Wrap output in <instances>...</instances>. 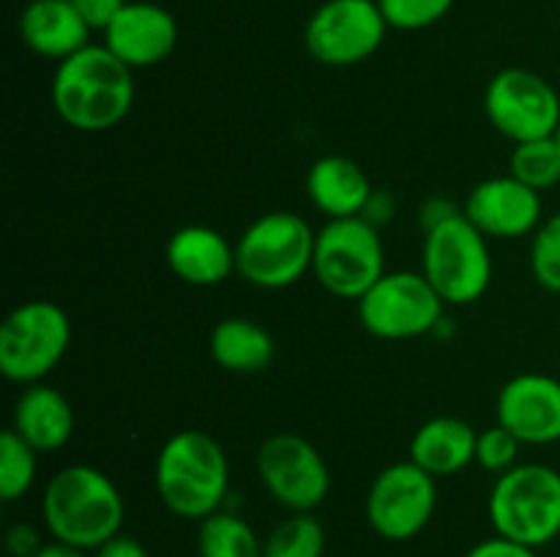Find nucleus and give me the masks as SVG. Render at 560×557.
I'll list each match as a JSON object with an SVG mask.
<instances>
[{
  "mask_svg": "<svg viewBox=\"0 0 560 557\" xmlns=\"http://www.w3.org/2000/svg\"><path fill=\"white\" fill-rule=\"evenodd\" d=\"M135 104V76L104 44H88L60 60L52 76V107L74 131L98 134L124 123Z\"/></svg>",
  "mask_w": 560,
  "mask_h": 557,
  "instance_id": "obj_1",
  "label": "nucleus"
},
{
  "mask_svg": "<svg viewBox=\"0 0 560 557\" xmlns=\"http://www.w3.org/2000/svg\"><path fill=\"white\" fill-rule=\"evenodd\" d=\"M42 517L52 541L96 552L124 528V497L118 486L91 464H71L49 478Z\"/></svg>",
  "mask_w": 560,
  "mask_h": 557,
  "instance_id": "obj_2",
  "label": "nucleus"
},
{
  "mask_svg": "<svg viewBox=\"0 0 560 557\" xmlns=\"http://www.w3.org/2000/svg\"><path fill=\"white\" fill-rule=\"evenodd\" d=\"M153 484L170 513L202 522L222 511L228 497L230 464L224 448L208 431H175L159 451Z\"/></svg>",
  "mask_w": 560,
  "mask_h": 557,
  "instance_id": "obj_3",
  "label": "nucleus"
},
{
  "mask_svg": "<svg viewBox=\"0 0 560 557\" xmlns=\"http://www.w3.org/2000/svg\"><path fill=\"white\" fill-rule=\"evenodd\" d=\"M487 508L495 535L541 549L560 535V473L550 464H514L498 475Z\"/></svg>",
  "mask_w": 560,
  "mask_h": 557,
  "instance_id": "obj_4",
  "label": "nucleus"
},
{
  "mask_svg": "<svg viewBox=\"0 0 560 557\" xmlns=\"http://www.w3.org/2000/svg\"><path fill=\"white\" fill-rule=\"evenodd\" d=\"M315 235L299 213H262L235 244V271L260 289L290 287L312 271Z\"/></svg>",
  "mask_w": 560,
  "mask_h": 557,
  "instance_id": "obj_5",
  "label": "nucleus"
},
{
  "mask_svg": "<svg viewBox=\"0 0 560 557\" xmlns=\"http://www.w3.org/2000/svg\"><path fill=\"white\" fill-rule=\"evenodd\" d=\"M427 282L443 304L468 306L487 293L492 282V257L487 235L470 224L465 213H452L432 227L424 238Z\"/></svg>",
  "mask_w": 560,
  "mask_h": 557,
  "instance_id": "obj_6",
  "label": "nucleus"
},
{
  "mask_svg": "<svg viewBox=\"0 0 560 557\" xmlns=\"http://www.w3.org/2000/svg\"><path fill=\"white\" fill-rule=\"evenodd\" d=\"M71 344L69 315L52 300H27L0 325V371L20 386L42 382Z\"/></svg>",
  "mask_w": 560,
  "mask_h": 557,
  "instance_id": "obj_7",
  "label": "nucleus"
},
{
  "mask_svg": "<svg viewBox=\"0 0 560 557\" xmlns=\"http://www.w3.org/2000/svg\"><path fill=\"white\" fill-rule=\"evenodd\" d=\"M312 273L326 293L359 300L386 273V251L364 216L328 218L315 235Z\"/></svg>",
  "mask_w": 560,
  "mask_h": 557,
  "instance_id": "obj_8",
  "label": "nucleus"
},
{
  "mask_svg": "<svg viewBox=\"0 0 560 557\" xmlns=\"http://www.w3.org/2000/svg\"><path fill=\"white\" fill-rule=\"evenodd\" d=\"M355 304L364 331L392 342L430 333L446 306L424 273L413 271H386Z\"/></svg>",
  "mask_w": 560,
  "mask_h": 557,
  "instance_id": "obj_9",
  "label": "nucleus"
},
{
  "mask_svg": "<svg viewBox=\"0 0 560 557\" xmlns=\"http://www.w3.org/2000/svg\"><path fill=\"white\" fill-rule=\"evenodd\" d=\"M388 22L377 0H326L304 27V44L323 66L364 63L381 49Z\"/></svg>",
  "mask_w": 560,
  "mask_h": 557,
  "instance_id": "obj_10",
  "label": "nucleus"
},
{
  "mask_svg": "<svg viewBox=\"0 0 560 557\" xmlns=\"http://www.w3.org/2000/svg\"><path fill=\"white\" fill-rule=\"evenodd\" d=\"M485 109L490 123L514 145L556 137L560 129L558 91L528 69L498 71L485 91Z\"/></svg>",
  "mask_w": 560,
  "mask_h": 557,
  "instance_id": "obj_11",
  "label": "nucleus"
},
{
  "mask_svg": "<svg viewBox=\"0 0 560 557\" xmlns=\"http://www.w3.org/2000/svg\"><path fill=\"white\" fill-rule=\"evenodd\" d=\"M257 475L268 495L293 513H312L331 489L323 453L295 431H279L257 448Z\"/></svg>",
  "mask_w": 560,
  "mask_h": 557,
  "instance_id": "obj_12",
  "label": "nucleus"
},
{
  "mask_svg": "<svg viewBox=\"0 0 560 557\" xmlns=\"http://www.w3.org/2000/svg\"><path fill=\"white\" fill-rule=\"evenodd\" d=\"M435 481L410 459L381 470L366 495L370 528L386 541L416 538L438 508Z\"/></svg>",
  "mask_w": 560,
  "mask_h": 557,
  "instance_id": "obj_13",
  "label": "nucleus"
},
{
  "mask_svg": "<svg viewBox=\"0 0 560 557\" xmlns=\"http://www.w3.org/2000/svg\"><path fill=\"white\" fill-rule=\"evenodd\" d=\"M463 213L487 238H523L541 224V191L525 186L512 173L495 175L470 189Z\"/></svg>",
  "mask_w": 560,
  "mask_h": 557,
  "instance_id": "obj_14",
  "label": "nucleus"
},
{
  "mask_svg": "<svg viewBox=\"0 0 560 557\" xmlns=\"http://www.w3.org/2000/svg\"><path fill=\"white\" fill-rule=\"evenodd\" d=\"M498 424L525 446L560 440V380L539 371L517 375L498 393Z\"/></svg>",
  "mask_w": 560,
  "mask_h": 557,
  "instance_id": "obj_15",
  "label": "nucleus"
},
{
  "mask_svg": "<svg viewBox=\"0 0 560 557\" xmlns=\"http://www.w3.org/2000/svg\"><path fill=\"white\" fill-rule=\"evenodd\" d=\"M104 47L124 60L131 71L148 69L175 52L178 22L164 5L135 0L126 3L124 11L109 22L104 31Z\"/></svg>",
  "mask_w": 560,
  "mask_h": 557,
  "instance_id": "obj_16",
  "label": "nucleus"
},
{
  "mask_svg": "<svg viewBox=\"0 0 560 557\" xmlns=\"http://www.w3.org/2000/svg\"><path fill=\"white\" fill-rule=\"evenodd\" d=\"M164 260L180 282L191 287H213L235 273V246L219 229L189 224L170 235Z\"/></svg>",
  "mask_w": 560,
  "mask_h": 557,
  "instance_id": "obj_17",
  "label": "nucleus"
},
{
  "mask_svg": "<svg viewBox=\"0 0 560 557\" xmlns=\"http://www.w3.org/2000/svg\"><path fill=\"white\" fill-rule=\"evenodd\" d=\"M20 36L27 49L60 63L91 44V27L71 0H31L20 16Z\"/></svg>",
  "mask_w": 560,
  "mask_h": 557,
  "instance_id": "obj_18",
  "label": "nucleus"
},
{
  "mask_svg": "<svg viewBox=\"0 0 560 557\" xmlns=\"http://www.w3.org/2000/svg\"><path fill=\"white\" fill-rule=\"evenodd\" d=\"M306 194L328 218H350L370 205L372 183L353 158L323 156L306 173Z\"/></svg>",
  "mask_w": 560,
  "mask_h": 557,
  "instance_id": "obj_19",
  "label": "nucleus"
},
{
  "mask_svg": "<svg viewBox=\"0 0 560 557\" xmlns=\"http://www.w3.org/2000/svg\"><path fill=\"white\" fill-rule=\"evenodd\" d=\"M11 429L31 442L38 453H49L63 448L74 431V410L69 399L58 391L36 382L22 391L14 404V424Z\"/></svg>",
  "mask_w": 560,
  "mask_h": 557,
  "instance_id": "obj_20",
  "label": "nucleus"
},
{
  "mask_svg": "<svg viewBox=\"0 0 560 557\" xmlns=\"http://www.w3.org/2000/svg\"><path fill=\"white\" fill-rule=\"evenodd\" d=\"M476 437L479 431L468 420L441 415L416 429L410 440V462L419 464L432 478L454 475L476 462Z\"/></svg>",
  "mask_w": 560,
  "mask_h": 557,
  "instance_id": "obj_21",
  "label": "nucleus"
},
{
  "mask_svg": "<svg viewBox=\"0 0 560 557\" xmlns=\"http://www.w3.org/2000/svg\"><path fill=\"white\" fill-rule=\"evenodd\" d=\"M211 358L222 369L238 371V375H255L273 360V339L257 322L244 317H228L211 331Z\"/></svg>",
  "mask_w": 560,
  "mask_h": 557,
  "instance_id": "obj_22",
  "label": "nucleus"
},
{
  "mask_svg": "<svg viewBox=\"0 0 560 557\" xmlns=\"http://www.w3.org/2000/svg\"><path fill=\"white\" fill-rule=\"evenodd\" d=\"M200 557H262V544L246 519L217 511L200 522L197 533Z\"/></svg>",
  "mask_w": 560,
  "mask_h": 557,
  "instance_id": "obj_23",
  "label": "nucleus"
},
{
  "mask_svg": "<svg viewBox=\"0 0 560 557\" xmlns=\"http://www.w3.org/2000/svg\"><path fill=\"white\" fill-rule=\"evenodd\" d=\"M326 530L312 513H293L262 541V557H323Z\"/></svg>",
  "mask_w": 560,
  "mask_h": 557,
  "instance_id": "obj_24",
  "label": "nucleus"
},
{
  "mask_svg": "<svg viewBox=\"0 0 560 557\" xmlns=\"http://www.w3.org/2000/svg\"><path fill=\"white\" fill-rule=\"evenodd\" d=\"M509 173L536 191H547L560 183V142L558 137L530 140L514 145Z\"/></svg>",
  "mask_w": 560,
  "mask_h": 557,
  "instance_id": "obj_25",
  "label": "nucleus"
},
{
  "mask_svg": "<svg viewBox=\"0 0 560 557\" xmlns=\"http://www.w3.org/2000/svg\"><path fill=\"white\" fill-rule=\"evenodd\" d=\"M36 448L22 440L14 429L0 435V497L5 502L20 500L31 491L36 481Z\"/></svg>",
  "mask_w": 560,
  "mask_h": 557,
  "instance_id": "obj_26",
  "label": "nucleus"
},
{
  "mask_svg": "<svg viewBox=\"0 0 560 557\" xmlns=\"http://www.w3.org/2000/svg\"><path fill=\"white\" fill-rule=\"evenodd\" d=\"M530 271L550 293H560V213L539 224L530 244Z\"/></svg>",
  "mask_w": 560,
  "mask_h": 557,
  "instance_id": "obj_27",
  "label": "nucleus"
},
{
  "mask_svg": "<svg viewBox=\"0 0 560 557\" xmlns=\"http://www.w3.org/2000/svg\"><path fill=\"white\" fill-rule=\"evenodd\" d=\"M388 27L424 31L452 11L454 0H377Z\"/></svg>",
  "mask_w": 560,
  "mask_h": 557,
  "instance_id": "obj_28",
  "label": "nucleus"
},
{
  "mask_svg": "<svg viewBox=\"0 0 560 557\" xmlns=\"http://www.w3.org/2000/svg\"><path fill=\"white\" fill-rule=\"evenodd\" d=\"M523 442L506 429V426L495 424L490 429L479 431L476 437V464H481L490 473H506V470L514 467L517 462V453Z\"/></svg>",
  "mask_w": 560,
  "mask_h": 557,
  "instance_id": "obj_29",
  "label": "nucleus"
},
{
  "mask_svg": "<svg viewBox=\"0 0 560 557\" xmlns=\"http://www.w3.org/2000/svg\"><path fill=\"white\" fill-rule=\"evenodd\" d=\"M77 11H80L82 20L88 22L91 31H107L109 22L124 11L126 0H71Z\"/></svg>",
  "mask_w": 560,
  "mask_h": 557,
  "instance_id": "obj_30",
  "label": "nucleus"
},
{
  "mask_svg": "<svg viewBox=\"0 0 560 557\" xmlns=\"http://www.w3.org/2000/svg\"><path fill=\"white\" fill-rule=\"evenodd\" d=\"M465 557H539V552L534 546L503 538V535H492V538L479 541Z\"/></svg>",
  "mask_w": 560,
  "mask_h": 557,
  "instance_id": "obj_31",
  "label": "nucleus"
},
{
  "mask_svg": "<svg viewBox=\"0 0 560 557\" xmlns=\"http://www.w3.org/2000/svg\"><path fill=\"white\" fill-rule=\"evenodd\" d=\"M5 546H9L11 557H33L44 544L31 524H14L5 535Z\"/></svg>",
  "mask_w": 560,
  "mask_h": 557,
  "instance_id": "obj_32",
  "label": "nucleus"
},
{
  "mask_svg": "<svg viewBox=\"0 0 560 557\" xmlns=\"http://www.w3.org/2000/svg\"><path fill=\"white\" fill-rule=\"evenodd\" d=\"M93 557H151V555H148V549L140 544V541L131 538V535L118 533L115 538H109L107 544L98 546V549L93 552Z\"/></svg>",
  "mask_w": 560,
  "mask_h": 557,
  "instance_id": "obj_33",
  "label": "nucleus"
},
{
  "mask_svg": "<svg viewBox=\"0 0 560 557\" xmlns=\"http://www.w3.org/2000/svg\"><path fill=\"white\" fill-rule=\"evenodd\" d=\"M33 557H88V555L82 549H74V546H66L60 544V541H52V544H44Z\"/></svg>",
  "mask_w": 560,
  "mask_h": 557,
  "instance_id": "obj_34",
  "label": "nucleus"
},
{
  "mask_svg": "<svg viewBox=\"0 0 560 557\" xmlns=\"http://www.w3.org/2000/svg\"><path fill=\"white\" fill-rule=\"evenodd\" d=\"M556 137H558V142H560V129H558V134H556Z\"/></svg>",
  "mask_w": 560,
  "mask_h": 557,
  "instance_id": "obj_35",
  "label": "nucleus"
}]
</instances>
